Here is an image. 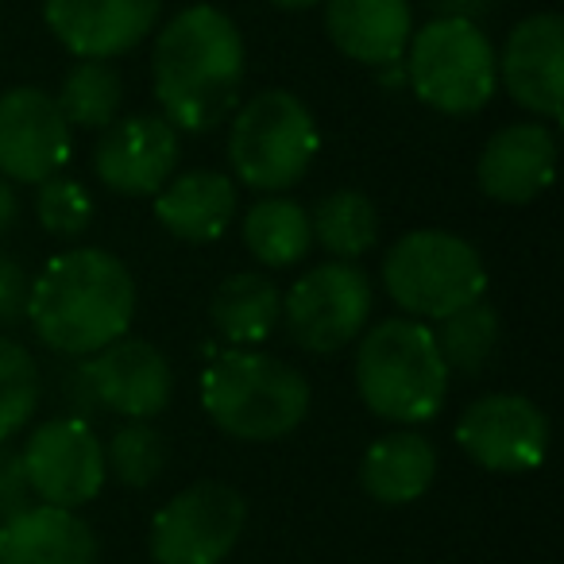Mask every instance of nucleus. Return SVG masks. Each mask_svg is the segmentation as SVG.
I'll return each mask as SVG.
<instances>
[{
  "instance_id": "2eb2a0df",
  "label": "nucleus",
  "mask_w": 564,
  "mask_h": 564,
  "mask_svg": "<svg viewBox=\"0 0 564 564\" xmlns=\"http://www.w3.org/2000/svg\"><path fill=\"white\" fill-rule=\"evenodd\" d=\"M499 78L514 105L541 120L564 112V20L556 12H533L518 20L502 47Z\"/></svg>"
},
{
  "instance_id": "7c9ffc66",
  "label": "nucleus",
  "mask_w": 564,
  "mask_h": 564,
  "mask_svg": "<svg viewBox=\"0 0 564 564\" xmlns=\"http://www.w3.org/2000/svg\"><path fill=\"white\" fill-rule=\"evenodd\" d=\"M28 507H32V487H28L24 460L12 448H0V522Z\"/></svg>"
},
{
  "instance_id": "20e7f679",
  "label": "nucleus",
  "mask_w": 564,
  "mask_h": 564,
  "mask_svg": "<svg viewBox=\"0 0 564 564\" xmlns=\"http://www.w3.org/2000/svg\"><path fill=\"white\" fill-rule=\"evenodd\" d=\"M356 391L376 417L422 425L437 417L448 394V368L433 329L417 317H387L356 348Z\"/></svg>"
},
{
  "instance_id": "a878e982",
  "label": "nucleus",
  "mask_w": 564,
  "mask_h": 564,
  "mask_svg": "<svg viewBox=\"0 0 564 564\" xmlns=\"http://www.w3.org/2000/svg\"><path fill=\"white\" fill-rule=\"evenodd\" d=\"M437 352L445 360L448 371L460 376H476L484 371V364L495 356L499 345V314L491 310V302H471V306L456 310V314L441 317V325L433 329Z\"/></svg>"
},
{
  "instance_id": "5701e85b",
  "label": "nucleus",
  "mask_w": 564,
  "mask_h": 564,
  "mask_svg": "<svg viewBox=\"0 0 564 564\" xmlns=\"http://www.w3.org/2000/svg\"><path fill=\"white\" fill-rule=\"evenodd\" d=\"M243 243L263 267H294L314 248L310 213L282 194H267L243 217Z\"/></svg>"
},
{
  "instance_id": "423d86ee",
  "label": "nucleus",
  "mask_w": 564,
  "mask_h": 564,
  "mask_svg": "<svg viewBox=\"0 0 564 564\" xmlns=\"http://www.w3.org/2000/svg\"><path fill=\"white\" fill-rule=\"evenodd\" d=\"M383 291L410 317L441 322L484 299L487 267L464 236L417 228L383 256Z\"/></svg>"
},
{
  "instance_id": "f03ea898",
  "label": "nucleus",
  "mask_w": 564,
  "mask_h": 564,
  "mask_svg": "<svg viewBox=\"0 0 564 564\" xmlns=\"http://www.w3.org/2000/svg\"><path fill=\"white\" fill-rule=\"evenodd\" d=\"M132 317V271L124 259L101 248H74L55 256L28 291V322L35 337L51 352L70 360H89L105 345L128 337Z\"/></svg>"
},
{
  "instance_id": "7ed1b4c3",
  "label": "nucleus",
  "mask_w": 564,
  "mask_h": 564,
  "mask_svg": "<svg viewBox=\"0 0 564 564\" xmlns=\"http://www.w3.org/2000/svg\"><path fill=\"white\" fill-rule=\"evenodd\" d=\"M202 406L220 433L267 445L306 422L310 383L279 356L232 348L202 371Z\"/></svg>"
},
{
  "instance_id": "c85d7f7f",
  "label": "nucleus",
  "mask_w": 564,
  "mask_h": 564,
  "mask_svg": "<svg viewBox=\"0 0 564 564\" xmlns=\"http://www.w3.org/2000/svg\"><path fill=\"white\" fill-rule=\"evenodd\" d=\"M35 217L58 240H74L89 228L94 220V197L82 182L74 178H47L35 189Z\"/></svg>"
},
{
  "instance_id": "473e14b6",
  "label": "nucleus",
  "mask_w": 564,
  "mask_h": 564,
  "mask_svg": "<svg viewBox=\"0 0 564 564\" xmlns=\"http://www.w3.org/2000/svg\"><path fill=\"white\" fill-rule=\"evenodd\" d=\"M17 217H20V197H17V189H12L9 182L0 178V236L17 225Z\"/></svg>"
},
{
  "instance_id": "cd10ccee",
  "label": "nucleus",
  "mask_w": 564,
  "mask_h": 564,
  "mask_svg": "<svg viewBox=\"0 0 564 564\" xmlns=\"http://www.w3.org/2000/svg\"><path fill=\"white\" fill-rule=\"evenodd\" d=\"M166 468L163 433L151 430L148 422H128L105 445V471L124 487H151Z\"/></svg>"
},
{
  "instance_id": "4468645a",
  "label": "nucleus",
  "mask_w": 564,
  "mask_h": 564,
  "mask_svg": "<svg viewBox=\"0 0 564 564\" xmlns=\"http://www.w3.org/2000/svg\"><path fill=\"white\" fill-rule=\"evenodd\" d=\"M163 0H43L51 35L78 58H112L140 47L159 24Z\"/></svg>"
},
{
  "instance_id": "f257e3e1",
  "label": "nucleus",
  "mask_w": 564,
  "mask_h": 564,
  "mask_svg": "<svg viewBox=\"0 0 564 564\" xmlns=\"http://www.w3.org/2000/svg\"><path fill=\"white\" fill-rule=\"evenodd\" d=\"M243 63V35L220 9L194 4L171 17L151 58L163 120L182 132H209L225 124L240 105Z\"/></svg>"
},
{
  "instance_id": "f8f14e48",
  "label": "nucleus",
  "mask_w": 564,
  "mask_h": 564,
  "mask_svg": "<svg viewBox=\"0 0 564 564\" xmlns=\"http://www.w3.org/2000/svg\"><path fill=\"white\" fill-rule=\"evenodd\" d=\"M70 159V124L58 112L55 97L35 86L0 94V174L4 182L55 178Z\"/></svg>"
},
{
  "instance_id": "ddd939ff",
  "label": "nucleus",
  "mask_w": 564,
  "mask_h": 564,
  "mask_svg": "<svg viewBox=\"0 0 564 564\" xmlns=\"http://www.w3.org/2000/svg\"><path fill=\"white\" fill-rule=\"evenodd\" d=\"M178 166V128L163 117H120L101 128L94 174L120 197H155Z\"/></svg>"
},
{
  "instance_id": "dca6fc26",
  "label": "nucleus",
  "mask_w": 564,
  "mask_h": 564,
  "mask_svg": "<svg viewBox=\"0 0 564 564\" xmlns=\"http://www.w3.org/2000/svg\"><path fill=\"white\" fill-rule=\"evenodd\" d=\"M94 394L105 410L128 422H151L171 406L174 371L166 356L143 337H120L89 356Z\"/></svg>"
},
{
  "instance_id": "39448f33",
  "label": "nucleus",
  "mask_w": 564,
  "mask_h": 564,
  "mask_svg": "<svg viewBox=\"0 0 564 564\" xmlns=\"http://www.w3.org/2000/svg\"><path fill=\"white\" fill-rule=\"evenodd\" d=\"M322 151L314 112L286 89H263L236 109L228 128V163L236 178L259 194H279L306 178Z\"/></svg>"
},
{
  "instance_id": "bb28decb",
  "label": "nucleus",
  "mask_w": 564,
  "mask_h": 564,
  "mask_svg": "<svg viewBox=\"0 0 564 564\" xmlns=\"http://www.w3.org/2000/svg\"><path fill=\"white\" fill-rule=\"evenodd\" d=\"M43 379L40 364L17 340L0 337V445L28 430V422L40 410Z\"/></svg>"
},
{
  "instance_id": "1a4fd4ad",
  "label": "nucleus",
  "mask_w": 564,
  "mask_h": 564,
  "mask_svg": "<svg viewBox=\"0 0 564 564\" xmlns=\"http://www.w3.org/2000/svg\"><path fill=\"white\" fill-rule=\"evenodd\" d=\"M248 522V502L220 479L178 491L151 522L155 564H220L236 549Z\"/></svg>"
},
{
  "instance_id": "f3484780",
  "label": "nucleus",
  "mask_w": 564,
  "mask_h": 564,
  "mask_svg": "<svg viewBox=\"0 0 564 564\" xmlns=\"http://www.w3.org/2000/svg\"><path fill=\"white\" fill-rule=\"evenodd\" d=\"M556 178V135L545 124H507L484 143L476 182L491 202L530 205Z\"/></svg>"
},
{
  "instance_id": "c756f323",
  "label": "nucleus",
  "mask_w": 564,
  "mask_h": 564,
  "mask_svg": "<svg viewBox=\"0 0 564 564\" xmlns=\"http://www.w3.org/2000/svg\"><path fill=\"white\" fill-rule=\"evenodd\" d=\"M28 291L32 279L28 271L0 251V325H20L28 317Z\"/></svg>"
},
{
  "instance_id": "0eeeda50",
  "label": "nucleus",
  "mask_w": 564,
  "mask_h": 564,
  "mask_svg": "<svg viewBox=\"0 0 564 564\" xmlns=\"http://www.w3.org/2000/svg\"><path fill=\"white\" fill-rule=\"evenodd\" d=\"M406 82L414 97L445 117L479 112L499 89V55L468 17H437L410 35Z\"/></svg>"
},
{
  "instance_id": "6ab92c4d",
  "label": "nucleus",
  "mask_w": 564,
  "mask_h": 564,
  "mask_svg": "<svg viewBox=\"0 0 564 564\" xmlns=\"http://www.w3.org/2000/svg\"><path fill=\"white\" fill-rule=\"evenodd\" d=\"M0 564H97V533L66 507H28L0 522Z\"/></svg>"
},
{
  "instance_id": "2f4dec72",
  "label": "nucleus",
  "mask_w": 564,
  "mask_h": 564,
  "mask_svg": "<svg viewBox=\"0 0 564 564\" xmlns=\"http://www.w3.org/2000/svg\"><path fill=\"white\" fill-rule=\"evenodd\" d=\"M58 391H63V402H70V417L89 422V417L101 410V402H97V394H94V379H89L86 360H78V364H70V368L58 371Z\"/></svg>"
},
{
  "instance_id": "6e6552de",
  "label": "nucleus",
  "mask_w": 564,
  "mask_h": 564,
  "mask_svg": "<svg viewBox=\"0 0 564 564\" xmlns=\"http://www.w3.org/2000/svg\"><path fill=\"white\" fill-rule=\"evenodd\" d=\"M371 279L348 259L306 271L291 291L282 294V322L299 348L314 356H333L364 333L371 317Z\"/></svg>"
},
{
  "instance_id": "412c9836",
  "label": "nucleus",
  "mask_w": 564,
  "mask_h": 564,
  "mask_svg": "<svg viewBox=\"0 0 564 564\" xmlns=\"http://www.w3.org/2000/svg\"><path fill=\"white\" fill-rule=\"evenodd\" d=\"M437 476V448L414 430H394L379 437L360 460V487L383 507L417 502Z\"/></svg>"
},
{
  "instance_id": "4be33fe9",
  "label": "nucleus",
  "mask_w": 564,
  "mask_h": 564,
  "mask_svg": "<svg viewBox=\"0 0 564 564\" xmlns=\"http://www.w3.org/2000/svg\"><path fill=\"white\" fill-rule=\"evenodd\" d=\"M209 322L228 345H263L282 322V291L267 274H228L209 302Z\"/></svg>"
},
{
  "instance_id": "393cba45",
  "label": "nucleus",
  "mask_w": 564,
  "mask_h": 564,
  "mask_svg": "<svg viewBox=\"0 0 564 564\" xmlns=\"http://www.w3.org/2000/svg\"><path fill=\"white\" fill-rule=\"evenodd\" d=\"M124 101V82L105 58H78L63 78L55 105L74 128H109Z\"/></svg>"
},
{
  "instance_id": "aec40b11",
  "label": "nucleus",
  "mask_w": 564,
  "mask_h": 564,
  "mask_svg": "<svg viewBox=\"0 0 564 564\" xmlns=\"http://www.w3.org/2000/svg\"><path fill=\"white\" fill-rule=\"evenodd\" d=\"M155 217L186 243H213L236 217V182L220 171H189L155 194Z\"/></svg>"
},
{
  "instance_id": "9d476101",
  "label": "nucleus",
  "mask_w": 564,
  "mask_h": 564,
  "mask_svg": "<svg viewBox=\"0 0 564 564\" xmlns=\"http://www.w3.org/2000/svg\"><path fill=\"white\" fill-rule=\"evenodd\" d=\"M28 471V487L47 507L78 510L101 495L105 479V448L101 437L82 417H51L28 437L20 448Z\"/></svg>"
},
{
  "instance_id": "b1692460",
  "label": "nucleus",
  "mask_w": 564,
  "mask_h": 564,
  "mask_svg": "<svg viewBox=\"0 0 564 564\" xmlns=\"http://www.w3.org/2000/svg\"><path fill=\"white\" fill-rule=\"evenodd\" d=\"M310 228H314V240L322 243L333 259L356 263V259L376 248L379 209L360 189H333V194H325L322 202H317V209L310 213Z\"/></svg>"
},
{
  "instance_id": "72a5a7b5",
  "label": "nucleus",
  "mask_w": 564,
  "mask_h": 564,
  "mask_svg": "<svg viewBox=\"0 0 564 564\" xmlns=\"http://www.w3.org/2000/svg\"><path fill=\"white\" fill-rule=\"evenodd\" d=\"M267 4H274V9H282V12H310V9H317V4H325V0H267Z\"/></svg>"
},
{
  "instance_id": "a211bd4d",
  "label": "nucleus",
  "mask_w": 564,
  "mask_h": 564,
  "mask_svg": "<svg viewBox=\"0 0 564 564\" xmlns=\"http://www.w3.org/2000/svg\"><path fill=\"white\" fill-rule=\"evenodd\" d=\"M333 47L360 66H399L414 35L410 0H325Z\"/></svg>"
},
{
  "instance_id": "9b49d317",
  "label": "nucleus",
  "mask_w": 564,
  "mask_h": 564,
  "mask_svg": "<svg viewBox=\"0 0 564 564\" xmlns=\"http://www.w3.org/2000/svg\"><path fill=\"white\" fill-rule=\"evenodd\" d=\"M456 445L479 468L522 476L545 460L549 417L525 394H484L456 422Z\"/></svg>"
}]
</instances>
